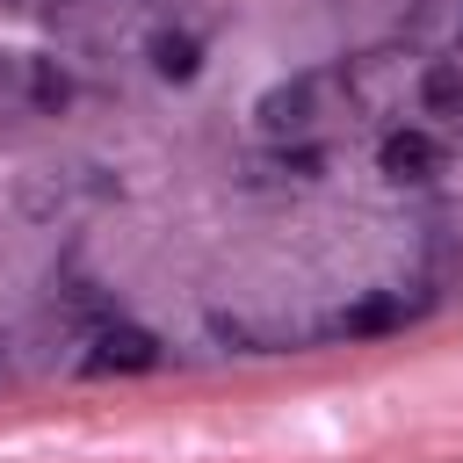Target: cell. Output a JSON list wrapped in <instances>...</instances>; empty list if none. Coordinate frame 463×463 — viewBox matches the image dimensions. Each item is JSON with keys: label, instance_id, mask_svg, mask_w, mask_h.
Wrapping results in <instances>:
<instances>
[{"label": "cell", "instance_id": "cell-6", "mask_svg": "<svg viewBox=\"0 0 463 463\" xmlns=\"http://www.w3.org/2000/svg\"><path fill=\"white\" fill-rule=\"evenodd\" d=\"M195 65H203L195 36H181V29H159V36H152V72H159V80H195Z\"/></svg>", "mask_w": 463, "mask_h": 463}, {"label": "cell", "instance_id": "cell-4", "mask_svg": "<svg viewBox=\"0 0 463 463\" xmlns=\"http://www.w3.org/2000/svg\"><path fill=\"white\" fill-rule=\"evenodd\" d=\"M420 109L427 116H463V65L456 58H434L420 72Z\"/></svg>", "mask_w": 463, "mask_h": 463}, {"label": "cell", "instance_id": "cell-1", "mask_svg": "<svg viewBox=\"0 0 463 463\" xmlns=\"http://www.w3.org/2000/svg\"><path fill=\"white\" fill-rule=\"evenodd\" d=\"M87 369L94 376H145V369H159V340L145 326H101L87 347Z\"/></svg>", "mask_w": 463, "mask_h": 463}, {"label": "cell", "instance_id": "cell-2", "mask_svg": "<svg viewBox=\"0 0 463 463\" xmlns=\"http://www.w3.org/2000/svg\"><path fill=\"white\" fill-rule=\"evenodd\" d=\"M376 166H383L391 181H434V174H441V145H434L427 130H391L383 152H376Z\"/></svg>", "mask_w": 463, "mask_h": 463}, {"label": "cell", "instance_id": "cell-5", "mask_svg": "<svg viewBox=\"0 0 463 463\" xmlns=\"http://www.w3.org/2000/svg\"><path fill=\"white\" fill-rule=\"evenodd\" d=\"M260 123H268L275 137H289V130H304V123H311V87H304V80H289V87H275V94L260 101Z\"/></svg>", "mask_w": 463, "mask_h": 463}, {"label": "cell", "instance_id": "cell-7", "mask_svg": "<svg viewBox=\"0 0 463 463\" xmlns=\"http://www.w3.org/2000/svg\"><path fill=\"white\" fill-rule=\"evenodd\" d=\"M29 101H36L43 116H58V109L72 101V80H65L58 58H36V65H29Z\"/></svg>", "mask_w": 463, "mask_h": 463}, {"label": "cell", "instance_id": "cell-3", "mask_svg": "<svg viewBox=\"0 0 463 463\" xmlns=\"http://www.w3.org/2000/svg\"><path fill=\"white\" fill-rule=\"evenodd\" d=\"M347 340H369V333H391V326H405V297H391V289H376V297H362V304H347L340 318H333Z\"/></svg>", "mask_w": 463, "mask_h": 463}]
</instances>
